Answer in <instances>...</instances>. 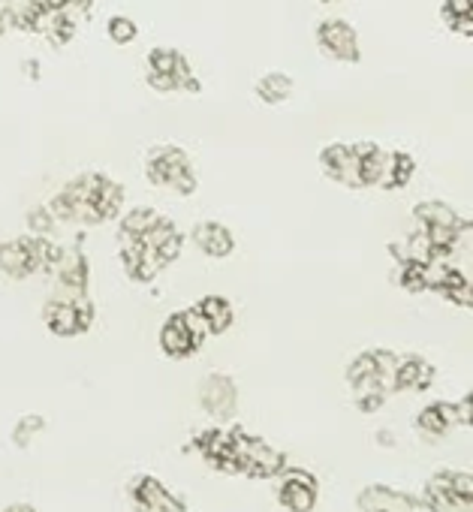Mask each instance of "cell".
I'll use <instances>...</instances> for the list:
<instances>
[{"label":"cell","instance_id":"1","mask_svg":"<svg viewBox=\"0 0 473 512\" xmlns=\"http://www.w3.org/2000/svg\"><path fill=\"white\" fill-rule=\"evenodd\" d=\"M145 178L154 187L175 190L178 196H193L199 187V178L193 172V163L181 145H157L145 157Z\"/></svg>","mask_w":473,"mask_h":512},{"label":"cell","instance_id":"14","mask_svg":"<svg viewBox=\"0 0 473 512\" xmlns=\"http://www.w3.org/2000/svg\"><path fill=\"white\" fill-rule=\"evenodd\" d=\"M130 497H133L139 512H187V506L175 494H169V488L163 482H157L148 473H142L130 485Z\"/></svg>","mask_w":473,"mask_h":512},{"label":"cell","instance_id":"16","mask_svg":"<svg viewBox=\"0 0 473 512\" xmlns=\"http://www.w3.org/2000/svg\"><path fill=\"white\" fill-rule=\"evenodd\" d=\"M359 509L362 512H419L425 509L422 500L404 494V491H395L389 485H368L359 491Z\"/></svg>","mask_w":473,"mask_h":512},{"label":"cell","instance_id":"35","mask_svg":"<svg viewBox=\"0 0 473 512\" xmlns=\"http://www.w3.org/2000/svg\"><path fill=\"white\" fill-rule=\"evenodd\" d=\"M7 28H10V4H4V0H0V37H4Z\"/></svg>","mask_w":473,"mask_h":512},{"label":"cell","instance_id":"3","mask_svg":"<svg viewBox=\"0 0 473 512\" xmlns=\"http://www.w3.org/2000/svg\"><path fill=\"white\" fill-rule=\"evenodd\" d=\"M284 467L287 458L281 449L269 446L260 437H251L242 428H235V473H245L254 479H278Z\"/></svg>","mask_w":473,"mask_h":512},{"label":"cell","instance_id":"21","mask_svg":"<svg viewBox=\"0 0 473 512\" xmlns=\"http://www.w3.org/2000/svg\"><path fill=\"white\" fill-rule=\"evenodd\" d=\"M356 148V172H359V184L362 187H377L380 175H383V163H386V151L374 142H359Z\"/></svg>","mask_w":473,"mask_h":512},{"label":"cell","instance_id":"32","mask_svg":"<svg viewBox=\"0 0 473 512\" xmlns=\"http://www.w3.org/2000/svg\"><path fill=\"white\" fill-rule=\"evenodd\" d=\"M452 410H455V425L458 428H470L473 425V395H461L458 401H452Z\"/></svg>","mask_w":473,"mask_h":512},{"label":"cell","instance_id":"34","mask_svg":"<svg viewBox=\"0 0 473 512\" xmlns=\"http://www.w3.org/2000/svg\"><path fill=\"white\" fill-rule=\"evenodd\" d=\"M145 82H148V88H154L157 94H172V91H178V82H175L172 76H163V73H148Z\"/></svg>","mask_w":473,"mask_h":512},{"label":"cell","instance_id":"7","mask_svg":"<svg viewBox=\"0 0 473 512\" xmlns=\"http://www.w3.org/2000/svg\"><path fill=\"white\" fill-rule=\"evenodd\" d=\"M199 404L211 419L229 422L235 416V410H239V386H235V380L229 374L214 371L199 383Z\"/></svg>","mask_w":473,"mask_h":512},{"label":"cell","instance_id":"30","mask_svg":"<svg viewBox=\"0 0 473 512\" xmlns=\"http://www.w3.org/2000/svg\"><path fill=\"white\" fill-rule=\"evenodd\" d=\"M106 34H109V40H112L115 46H130V43L139 37V28H136V22L127 19V16H112L109 25H106Z\"/></svg>","mask_w":473,"mask_h":512},{"label":"cell","instance_id":"38","mask_svg":"<svg viewBox=\"0 0 473 512\" xmlns=\"http://www.w3.org/2000/svg\"><path fill=\"white\" fill-rule=\"evenodd\" d=\"M323 4H338V0H323Z\"/></svg>","mask_w":473,"mask_h":512},{"label":"cell","instance_id":"25","mask_svg":"<svg viewBox=\"0 0 473 512\" xmlns=\"http://www.w3.org/2000/svg\"><path fill=\"white\" fill-rule=\"evenodd\" d=\"M440 19L458 37H473V0H443Z\"/></svg>","mask_w":473,"mask_h":512},{"label":"cell","instance_id":"22","mask_svg":"<svg viewBox=\"0 0 473 512\" xmlns=\"http://www.w3.org/2000/svg\"><path fill=\"white\" fill-rule=\"evenodd\" d=\"M193 308H196L199 317L205 320L208 335H223V332L232 326V320H235L232 305H229V299H223V296H205V299H199Z\"/></svg>","mask_w":473,"mask_h":512},{"label":"cell","instance_id":"29","mask_svg":"<svg viewBox=\"0 0 473 512\" xmlns=\"http://www.w3.org/2000/svg\"><path fill=\"white\" fill-rule=\"evenodd\" d=\"M398 287L407 293H425V263L401 260L398 266Z\"/></svg>","mask_w":473,"mask_h":512},{"label":"cell","instance_id":"18","mask_svg":"<svg viewBox=\"0 0 473 512\" xmlns=\"http://www.w3.org/2000/svg\"><path fill=\"white\" fill-rule=\"evenodd\" d=\"M434 383V365L422 356H404L395 368V392H425Z\"/></svg>","mask_w":473,"mask_h":512},{"label":"cell","instance_id":"9","mask_svg":"<svg viewBox=\"0 0 473 512\" xmlns=\"http://www.w3.org/2000/svg\"><path fill=\"white\" fill-rule=\"evenodd\" d=\"M118 241H121V266L130 281L151 284L163 272L160 256L148 244H142L139 238H124V235H118Z\"/></svg>","mask_w":473,"mask_h":512},{"label":"cell","instance_id":"6","mask_svg":"<svg viewBox=\"0 0 473 512\" xmlns=\"http://www.w3.org/2000/svg\"><path fill=\"white\" fill-rule=\"evenodd\" d=\"M317 476L302 467H284L278 473V503L290 512H311L317 506Z\"/></svg>","mask_w":473,"mask_h":512},{"label":"cell","instance_id":"17","mask_svg":"<svg viewBox=\"0 0 473 512\" xmlns=\"http://www.w3.org/2000/svg\"><path fill=\"white\" fill-rule=\"evenodd\" d=\"M193 244L211 260H223V256L235 250V235L220 220H202L193 226Z\"/></svg>","mask_w":473,"mask_h":512},{"label":"cell","instance_id":"28","mask_svg":"<svg viewBox=\"0 0 473 512\" xmlns=\"http://www.w3.org/2000/svg\"><path fill=\"white\" fill-rule=\"evenodd\" d=\"M43 431H46V419L37 416V413H28V416H22V419L13 425V446H16V449H28Z\"/></svg>","mask_w":473,"mask_h":512},{"label":"cell","instance_id":"11","mask_svg":"<svg viewBox=\"0 0 473 512\" xmlns=\"http://www.w3.org/2000/svg\"><path fill=\"white\" fill-rule=\"evenodd\" d=\"M88 281H91V269H88V256L82 253V247L64 250L61 263L55 266V284H58L61 299L88 293Z\"/></svg>","mask_w":473,"mask_h":512},{"label":"cell","instance_id":"10","mask_svg":"<svg viewBox=\"0 0 473 512\" xmlns=\"http://www.w3.org/2000/svg\"><path fill=\"white\" fill-rule=\"evenodd\" d=\"M145 67H148V73L172 76V79L178 82V91H187V94H199V91H202L199 79H196L193 70H190V61H187L178 49H166V46L151 49L148 58H145Z\"/></svg>","mask_w":473,"mask_h":512},{"label":"cell","instance_id":"26","mask_svg":"<svg viewBox=\"0 0 473 512\" xmlns=\"http://www.w3.org/2000/svg\"><path fill=\"white\" fill-rule=\"evenodd\" d=\"M254 91H257V97L266 103V106H281V103H287L290 100V94H293V79L287 76V73H266V76H260L257 79V85H254Z\"/></svg>","mask_w":473,"mask_h":512},{"label":"cell","instance_id":"2","mask_svg":"<svg viewBox=\"0 0 473 512\" xmlns=\"http://www.w3.org/2000/svg\"><path fill=\"white\" fill-rule=\"evenodd\" d=\"M205 338H208V326H205V320L199 317L196 308L175 311L160 326V350L169 359H190L193 353H199Z\"/></svg>","mask_w":473,"mask_h":512},{"label":"cell","instance_id":"36","mask_svg":"<svg viewBox=\"0 0 473 512\" xmlns=\"http://www.w3.org/2000/svg\"><path fill=\"white\" fill-rule=\"evenodd\" d=\"M67 4H70V7H76V10H82V13H88V10L97 4V0H67Z\"/></svg>","mask_w":473,"mask_h":512},{"label":"cell","instance_id":"4","mask_svg":"<svg viewBox=\"0 0 473 512\" xmlns=\"http://www.w3.org/2000/svg\"><path fill=\"white\" fill-rule=\"evenodd\" d=\"M94 317H97V311H94V302H91L88 293L73 296V299L55 296V299H49V302L43 305V323H46V329H49L52 335H58V338L85 335V332L94 326Z\"/></svg>","mask_w":473,"mask_h":512},{"label":"cell","instance_id":"15","mask_svg":"<svg viewBox=\"0 0 473 512\" xmlns=\"http://www.w3.org/2000/svg\"><path fill=\"white\" fill-rule=\"evenodd\" d=\"M49 211L55 214V220H64V223H85V226H94L97 223L94 208H91V202H88L79 178H73L67 187H61L58 196H52Z\"/></svg>","mask_w":473,"mask_h":512},{"label":"cell","instance_id":"24","mask_svg":"<svg viewBox=\"0 0 473 512\" xmlns=\"http://www.w3.org/2000/svg\"><path fill=\"white\" fill-rule=\"evenodd\" d=\"M40 34H43L55 49H64V46H70V40L76 37V19H73L67 10H52V13L43 16Z\"/></svg>","mask_w":473,"mask_h":512},{"label":"cell","instance_id":"5","mask_svg":"<svg viewBox=\"0 0 473 512\" xmlns=\"http://www.w3.org/2000/svg\"><path fill=\"white\" fill-rule=\"evenodd\" d=\"M317 49L341 64H359L362 61V49H359V34L350 22L344 19H326L317 25Z\"/></svg>","mask_w":473,"mask_h":512},{"label":"cell","instance_id":"31","mask_svg":"<svg viewBox=\"0 0 473 512\" xmlns=\"http://www.w3.org/2000/svg\"><path fill=\"white\" fill-rule=\"evenodd\" d=\"M55 214L49 211V205H37L28 211V229L31 235H52L55 232Z\"/></svg>","mask_w":473,"mask_h":512},{"label":"cell","instance_id":"19","mask_svg":"<svg viewBox=\"0 0 473 512\" xmlns=\"http://www.w3.org/2000/svg\"><path fill=\"white\" fill-rule=\"evenodd\" d=\"M416 172V160L407 151H386V163H383V175L377 181L380 190H401L410 184Z\"/></svg>","mask_w":473,"mask_h":512},{"label":"cell","instance_id":"8","mask_svg":"<svg viewBox=\"0 0 473 512\" xmlns=\"http://www.w3.org/2000/svg\"><path fill=\"white\" fill-rule=\"evenodd\" d=\"M76 178H79V184H82V190H85V196H88V202H91V208H94L97 223L115 220V217L121 214L124 187H121L118 181H112V178L103 175V172H82V175H76Z\"/></svg>","mask_w":473,"mask_h":512},{"label":"cell","instance_id":"13","mask_svg":"<svg viewBox=\"0 0 473 512\" xmlns=\"http://www.w3.org/2000/svg\"><path fill=\"white\" fill-rule=\"evenodd\" d=\"M425 509L431 512H473V500L461 497L452 485V470H437L428 482H425V497H422Z\"/></svg>","mask_w":473,"mask_h":512},{"label":"cell","instance_id":"20","mask_svg":"<svg viewBox=\"0 0 473 512\" xmlns=\"http://www.w3.org/2000/svg\"><path fill=\"white\" fill-rule=\"evenodd\" d=\"M416 428L428 437H443L449 428H458L455 425V410H452V401H434L428 407H422L416 413Z\"/></svg>","mask_w":473,"mask_h":512},{"label":"cell","instance_id":"23","mask_svg":"<svg viewBox=\"0 0 473 512\" xmlns=\"http://www.w3.org/2000/svg\"><path fill=\"white\" fill-rule=\"evenodd\" d=\"M413 217H416L419 226H455L458 229V226L467 223L452 205H446L440 199H428V202L413 205Z\"/></svg>","mask_w":473,"mask_h":512},{"label":"cell","instance_id":"33","mask_svg":"<svg viewBox=\"0 0 473 512\" xmlns=\"http://www.w3.org/2000/svg\"><path fill=\"white\" fill-rule=\"evenodd\" d=\"M443 299H446V302H452V305H458V308H470V305H473L470 281H464V284H458V287L446 290V293H443Z\"/></svg>","mask_w":473,"mask_h":512},{"label":"cell","instance_id":"27","mask_svg":"<svg viewBox=\"0 0 473 512\" xmlns=\"http://www.w3.org/2000/svg\"><path fill=\"white\" fill-rule=\"evenodd\" d=\"M160 214L154 211V208H133V211H127L124 214V220H121V226H118V235H124V238H142L151 226H154V220H157Z\"/></svg>","mask_w":473,"mask_h":512},{"label":"cell","instance_id":"12","mask_svg":"<svg viewBox=\"0 0 473 512\" xmlns=\"http://www.w3.org/2000/svg\"><path fill=\"white\" fill-rule=\"evenodd\" d=\"M320 169L326 178L344 184V187H353V190H362L359 184V172H356V148L347 145V142H329L323 145L320 151Z\"/></svg>","mask_w":473,"mask_h":512},{"label":"cell","instance_id":"37","mask_svg":"<svg viewBox=\"0 0 473 512\" xmlns=\"http://www.w3.org/2000/svg\"><path fill=\"white\" fill-rule=\"evenodd\" d=\"M0 512H37L31 503H13V506H7V509H0Z\"/></svg>","mask_w":473,"mask_h":512}]
</instances>
